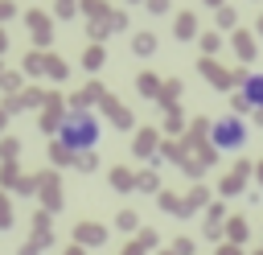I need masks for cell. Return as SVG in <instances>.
<instances>
[{
    "label": "cell",
    "mask_w": 263,
    "mask_h": 255,
    "mask_svg": "<svg viewBox=\"0 0 263 255\" xmlns=\"http://www.w3.org/2000/svg\"><path fill=\"white\" fill-rule=\"evenodd\" d=\"M58 140H62L70 152H86V148L99 144V119H95L90 111H70V115L62 119V128H58Z\"/></svg>",
    "instance_id": "obj_1"
},
{
    "label": "cell",
    "mask_w": 263,
    "mask_h": 255,
    "mask_svg": "<svg viewBox=\"0 0 263 255\" xmlns=\"http://www.w3.org/2000/svg\"><path fill=\"white\" fill-rule=\"evenodd\" d=\"M259 103H263V78L259 74H247V82H242V107L255 111Z\"/></svg>",
    "instance_id": "obj_3"
},
{
    "label": "cell",
    "mask_w": 263,
    "mask_h": 255,
    "mask_svg": "<svg viewBox=\"0 0 263 255\" xmlns=\"http://www.w3.org/2000/svg\"><path fill=\"white\" fill-rule=\"evenodd\" d=\"M210 140H214V148H222V152H230V148H242V144H247V123H242V119H234V115H226V119H214V128H210Z\"/></svg>",
    "instance_id": "obj_2"
}]
</instances>
